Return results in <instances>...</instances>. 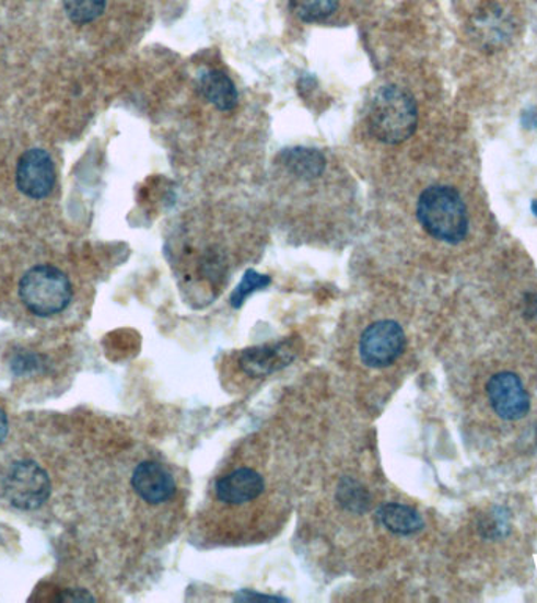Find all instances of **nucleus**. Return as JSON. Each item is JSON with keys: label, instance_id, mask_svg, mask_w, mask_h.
I'll use <instances>...</instances> for the list:
<instances>
[{"label": "nucleus", "instance_id": "1", "mask_svg": "<svg viewBox=\"0 0 537 603\" xmlns=\"http://www.w3.org/2000/svg\"><path fill=\"white\" fill-rule=\"evenodd\" d=\"M418 125L416 97L398 85L374 93L367 111V128L378 142L399 146L413 136Z\"/></svg>", "mask_w": 537, "mask_h": 603}, {"label": "nucleus", "instance_id": "2", "mask_svg": "<svg viewBox=\"0 0 537 603\" xmlns=\"http://www.w3.org/2000/svg\"><path fill=\"white\" fill-rule=\"evenodd\" d=\"M417 218L435 240L459 244L467 237V206L453 187H428L418 198Z\"/></svg>", "mask_w": 537, "mask_h": 603}, {"label": "nucleus", "instance_id": "3", "mask_svg": "<svg viewBox=\"0 0 537 603\" xmlns=\"http://www.w3.org/2000/svg\"><path fill=\"white\" fill-rule=\"evenodd\" d=\"M20 295L25 309L46 317L63 312L73 298V287L67 274L54 266H37L24 274Z\"/></svg>", "mask_w": 537, "mask_h": 603}, {"label": "nucleus", "instance_id": "4", "mask_svg": "<svg viewBox=\"0 0 537 603\" xmlns=\"http://www.w3.org/2000/svg\"><path fill=\"white\" fill-rule=\"evenodd\" d=\"M3 495L14 508L34 511L48 501L50 479L48 473L34 461H17L3 478Z\"/></svg>", "mask_w": 537, "mask_h": 603}, {"label": "nucleus", "instance_id": "5", "mask_svg": "<svg viewBox=\"0 0 537 603\" xmlns=\"http://www.w3.org/2000/svg\"><path fill=\"white\" fill-rule=\"evenodd\" d=\"M404 349L406 334L402 327L392 320L371 324L360 337V359L370 368L390 367L402 356Z\"/></svg>", "mask_w": 537, "mask_h": 603}, {"label": "nucleus", "instance_id": "6", "mask_svg": "<svg viewBox=\"0 0 537 603\" xmlns=\"http://www.w3.org/2000/svg\"><path fill=\"white\" fill-rule=\"evenodd\" d=\"M488 398L493 411L504 421H518L529 411V395L521 378L511 371H501L489 379Z\"/></svg>", "mask_w": 537, "mask_h": 603}, {"label": "nucleus", "instance_id": "7", "mask_svg": "<svg viewBox=\"0 0 537 603\" xmlns=\"http://www.w3.org/2000/svg\"><path fill=\"white\" fill-rule=\"evenodd\" d=\"M17 189L28 198L43 200L49 197L56 186V169L48 151L32 148L17 161Z\"/></svg>", "mask_w": 537, "mask_h": 603}, {"label": "nucleus", "instance_id": "8", "mask_svg": "<svg viewBox=\"0 0 537 603\" xmlns=\"http://www.w3.org/2000/svg\"><path fill=\"white\" fill-rule=\"evenodd\" d=\"M295 350L297 349L291 339L245 349L240 357V367L250 378H265L294 362L297 356Z\"/></svg>", "mask_w": 537, "mask_h": 603}, {"label": "nucleus", "instance_id": "9", "mask_svg": "<svg viewBox=\"0 0 537 603\" xmlns=\"http://www.w3.org/2000/svg\"><path fill=\"white\" fill-rule=\"evenodd\" d=\"M265 478L254 468H236L220 476L215 482L214 492L219 501L229 507H243L257 500L265 492Z\"/></svg>", "mask_w": 537, "mask_h": 603}, {"label": "nucleus", "instance_id": "10", "mask_svg": "<svg viewBox=\"0 0 537 603\" xmlns=\"http://www.w3.org/2000/svg\"><path fill=\"white\" fill-rule=\"evenodd\" d=\"M135 492L148 505L172 500L176 492L175 478L160 462L145 461L137 465L131 478Z\"/></svg>", "mask_w": 537, "mask_h": 603}, {"label": "nucleus", "instance_id": "11", "mask_svg": "<svg viewBox=\"0 0 537 603\" xmlns=\"http://www.w3.org/2000/svg\"><path fill=\"white\" fill-rule=\"evenodd\" d=\"M279 162L290 175L306 182L319 178L327 165L326 158L319 150L305 147L287 148L279 154Z\"/></svg>", "mask_w": 537, "mask_h": 603}, {"label": "nucleus", "instance_id": "12", "mask_svg": "<svg viewBox=\"0 0 537 603\" xmlns=\"http://www.w3.org/2000/svg\"><path fill=\"white\" fill-rule=\"evenodd\" d=\"M198 89H200L201 95L207 97L209 103L215 107V109L222 112H230L236 109L237 95L236 85L232 79L225 73L219 70H208L198 79Z\"/></svg>", "mask_w": 537, "mask_h": 603}, {"label": "nucleus", "instance_id": "13", "mask_svg": "<svg viewBox=\"0 0 537 603\" xmlns=\"http://www.w3.org/2000/svg\"><path fill=\"white\" fill-rule=\"evenodd\" d=\"M377 522L398 536H412L423 530L424 520L417 509L401 503H385L377 509Z\"/></svg>", "mask_w": 537, "mask_h": 603}, {"label": "nucleus", "instance_id": "14", "mask_svg": "<svg viewBox=\"0 0 537 603\" xmlns=\"http://www.w3.org/2000/svg\"><path fill=\"white\" fill-rule=\"evenodd\" d=\"M337 500L346 511L365 514L371 507V495L362 483L354 478H342L337 487Z\"/></svg>", "mask_w": 537, "mask_h": 603}, {"label": "nucleus", "instance_id": "15", "mask_svg": "<svg viewBox=\"0 0 537 603\" xmlns=\"http://www.w3.org/2000/svg\"><path fill=\"white\" fill-rule=\"evenodd\" d=\"M340 0H290L291 10L304 23H318L338 9Z\"/></svg>", "mask_w": 537, "mask_h": 603}, {"label": "nucleus", "instance_id": "16", "mask_svg": "<svg viewBox=\"0 0 537 603\" xmlns=\"http://www.w3.org/2000/svg\"><path fill=\"white\" fill-rule=\"evenodd\" d=\"M107 0H63V9L71 23L84 25L98 20L106 10Z\"/></svg>", "mask_w": 537, "mask_h": 603}, {"label": "nucleus", "instance_id": "17", "mask_svg": "<svg viewBox=\"0 0 537 603\" xmlns=\"http://www.w3.org/2000/svg\"><path fill=\"white\" fill-rule=\"evenodd\" d=\"M269 285L270 277L262 276L257 270L248 269L244 274L241 283L234 288L232 295H230V303H232L233 309H241L248 295L254 294L255 291L265 290Z\"/></svg>", "mask_w": 537, "mask_h": 603}, {"label": "nucleus", "instance_id": "18", "mask_svg": "<svg viewBox=\"0 0 537 603\" xmlns=\"http://www.w3.org/2000/svg\"><path fill=\"white\" fill-rule=\"evenodd\" d=\"M481 531L486 537H503L510 531V515L503 508L493 509L481 522Z\"/></svg>", "mask_w": 537, "mask_h": 603}, {"label": "nucleus", "instance_id": "19", "mask_svg": "<svg viewBox=\"0 0 537 603\" xmlns=\"http://www.w3.org/2000/svg\"><path fill=\"white\" fill-rule=\"evenodd\" d=\"M287 601V599L280 598V595L259 594L255 591H240V594L234 595V601Z\"/></svg>", "mask_w": 537, "mask_h": 603}, {"label": "nucleus", "instance_id": "20", "mask_svg": "<svg viewBox=\"0 0 537 603\" xmlns=\"http://www.w3.org/2000/svg\"><path fill=\"white\" fill-rule=\"evenodd\" d=\"M7 432H9V420H7L5 411L0 409V443L5 440Z\"/></svg>", "mask_w": 537, "mask_h": 603}, {"label": "nucleus", "instance_id": "21", "mask_svg": "<svg viewBox=\"0 0 537 603\" xmlns=\"http://www.w3.org/2000/svg\"><path fill=\"white\" fill-rule=\"evenodd\" d=\"M532 211L535 212V216H537V200L533 201Z\"/></svg>", "mask_w": 537, "mask_h": 603}]
</instances>
